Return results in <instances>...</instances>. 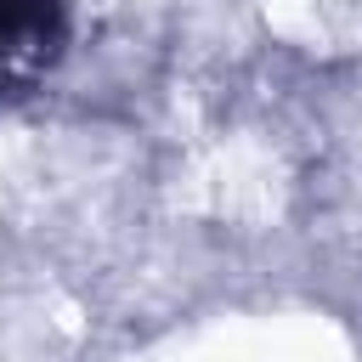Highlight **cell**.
<instances>
[{"label":"cell","mask_w":362,"mask_h":362,"mask_svg":"<svg viewBox=\"0 0 362 362\" xmlns=\"http://www.w3.org/2000/svg\"><path fill=\"white\" fill-rule=\"evenodd\" d=\"M62 40V0H0V85L34 74Z\"/></svg>","instance_id":"1"}]
</instances>
